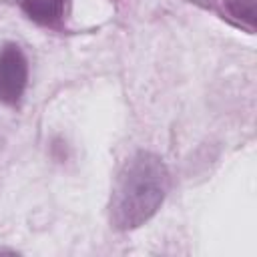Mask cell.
Here are the masks:
<instances>
[{
  "mask_svg": "<svg viewBox=\"0 0 257 257\" xmlns=\"http://www.w3.org/2000/svg\"><path fill=\"white\" fill-rule=\"evenodd\" d=\"M227 18H233L237 24L255 28V0H221Z\"/></svg>",
  "mask_w": 257,
  "mask_h": 257,
  "instance_id": "obj_4",
  "label": "cell"
},
{
  "mask_svg": "<svg viewBox=\"0 0 257 257\" xmlns=\"http://www.w3.org/2000/svg\"><path fill=\"white\" fill-rule=\"evenodd\" d=\"M66 0H20L24 14L44 26H54L64 14Z\"/></svg>",
  "mask_w": 257,
  "mask_h": 257,
  "instance_id": "obj_3",
  "label": "cell"
},
{
  "mask_svg": "<svg viewBox=\"0 0 257 257\" xmlns=\"http://www.w3.org/2000/svg\"><path fill=\"white\" fill-rule=\"evenodd\" d=\"M28 84V60L18 44L8 42L0 48V100L16 104Z\"/></svg>",
  "mask_w": 257,
  "mask_h": 257,
  "instance_id": "obj_2",
  "label": "cell"
},
{
  "mask_svg": "<svg viewBox=\"0 0 257 257\" xmlns=\"http://www.w3.org/2000/svg\"><path fill=\"white\" fill-rule=\"evenodd\" d=\"M171 177L165 163L147 151L135 153L118 171L110 195V223L120 229H137L163 205Z\"/></svg>",
  "mask_w": 257,
  "mask_h": 257,
  "instance_id": "obj_1",
  "label": "cell"
}]
</instances>
